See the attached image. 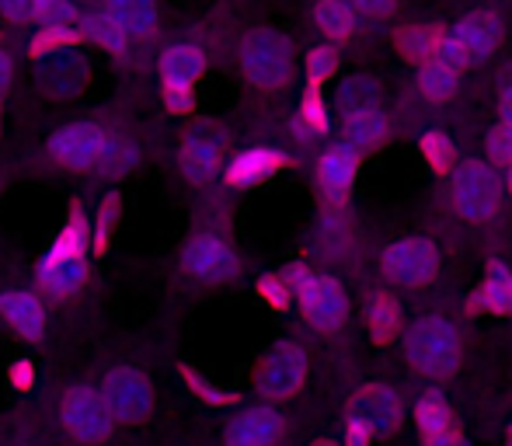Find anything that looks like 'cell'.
<instances>
[{"mask_svg": "<svg viewBox=\"0 0 512 446\" xmlns=\"http://www.w3.org/2000/svg\"><path fill=\"white\" fill-rule=\"evenodd\" d=\"M237 63L255 91H279L293 77V46L276 28H251L237 46Z\"/></svg>", "mask_w": 512, "mask_h": 446, "instance_id": "obj_3", "label": "cell"}, {"mask_svg": "<svg viewBox=\"0 0 512 446\" xmlns=\"http://www.w3.org/2000/svg\"><path fill=\"white\" fill-rule=\"evenodd\" d=\"M283 279L290 283L293 300L300 304V314L314 332L321 335H338L345 325H349V293L338 283L335 276H321L304 262H293L290 269L283 272Z\"/></svg>", "mask_w": 512, "mask_h": 446, "instance_id": "obj_2", "label": "cell"}, {"mask_svg": "<svg viewBox=\"0 0 512 446\" xmlns=\"http://www.w3.org/2000/svg\"><path fill=\"white\" fill-rule=\"evenodd\" d=\"M0 11L11 21H35L39 14V0H0Z\"/></svg>", "mask_w": 512, "mask_h": 446, "instance_id": "obj_39", "label": "cell"}, {"mask_svg": "<svg viewBox=\"0 0 512 446\" xmlns=\"http://www.w3.org/2000/svg\"><path fill=\"white\" fill-rule=\"evenodd\" d=\"M182 269L199 283H230L241 272V258L223 237L216 234H196L182 248Z\"/></svg>", "mask_w": 512, "mask_h": 446, "instance_id": "obj_10", "label": "cell"}, {"mask_svg": "<svg viewBox=\"0 0 512 446\" xmlns=\"http://www.w3.org/2000/svg\"><path fill=\"white\" fill-rule=\"evenodd\" d=\"M439 265H443V258H439L436 241H429V237H398L380 251V272L405 290L429 286L439 276Z\"/></svg>", "mask_w": 512, "mask_h": 446, "instance_id": "obj_6", "label": "cell"}, {"mask_svg": "<svg viewBox=\"0 0 512 446\" xmlns=\"http://www.w3.org/2000/svg\"><path fill=\"white\" fill-rule=\"evenodd\" d=\"M105 11L129 32V39H150L157 28V0H105Z\"/></svg>", "mask_w": 512, "mask_h": 446, "instance_id": "obj_28", "label": "cell"}, {"mask_svg": "<svg viewBox=\"0 0 512 446\" xmlns=\"http://www.w3.org/2000/svg\"><path fill=\"white\" fill-rule=\"evenodd\" d=\"M223 154H227V133L213 122H199L182 136V150H178V164L182 175L196 185H206L216 178V171H223Z\"/></svg>", "mask_w": 512, "mask_h": 446, "instance_id": "obj_9", "label": "cell"}, {"mask_svg": "<svg viewBox=\"0 0 512 446\" xmlns=\"http://www.w3.org/2000/svg\"><path fill=\"white\" fill-rule=\"evenodd\" d=\"M314 446H338V443H331V440H317Z\"/></svg>", "mask_w": 512, "mask_h": 446, "instance_id": "obj_47", "label": "cell"}, {"mask_svg": "<svg viewBox=\"0 0 512 446\" xmlns=\"http://www.w3.org/2000/svg\"><path fill=\"white\" fill-rule=\"evenodd\" d=\"M11 74H14V63H11V56L0 49V98L7 95V84H11Z\"/></svg>", "mask_w": 512, "mask_h": 446, "instance_id": "obj_44", "label": "cell"}, {"mask_svg": "<svg viewBox=\"0 0 512 446\" xmlns=\"http://www.w3.org/2000/svg\"><path fill=\"white\" fill-rule=\"evenodd\" d=\"M0 314H4L7 325L21 338H28V342H39V338L46 335V307H42V300L35 297V293L7 290L4 297H0Z\"/></svg>", "mask_w": 512, "mask_h": 446, "instance_id": "obj_23", "label": "cell"}, {"mask_svg": "<svg viewBox=\"0 0 512 446\" xmlns=\"http://www.w3.org/2000/svg\"><path fill=\"white\" fill-rule=\"evenodd\" d=\"M91 248V227L84 220L81 210H74L63 223L60 237L53 241V248L46 251V258H84V251Z\"/></svg>", "mask_w": 512, "mask_h": 446, "instance_id": "obj_32", "label": "cell"}, {"mask_svg": "<svg viewBox=\"0 0 512 446\" xmlns=\"http://www.w3.org/2000/svg\"><path fill=\"white\" fill-rule=\"evenodd\" d=\"M283 168H293V157L279 147H248L241 154H234L223 168V178L234 189H251V185H262L265 178L279 175Z\"/></svg>", "mask_w": 512, "mask_h": 446, "instance_id": "obj_16", "label": "cell"}, {"mask_svg": "<svg viewBox=\"0 0 512 446\" xmlns=\"http://www.w3.org/2000/svg\"><path fill=\"white\" fill-rule=\"evenodd\" d=\"M35 77H39L46 95L70 98V95H77V91H84V84H88V77H91V67L70 42H63V46L42 49L39 60H35Z\"/></svg>", "mask_w": 512, "mask_h": 446, "instance_id": "obj_11", "label": "cell"}, {"mask_svg": "<svg viewBox=\"0 0 512 446\" xmlns=\"http://www.w3.org/2000/svg\"><path fill=\"white\" fill-rule=\"evenodd\" d=\"M60 419H63V429L70 433V440H77V443H102L112 436L115 422H119L105 394L88 384L70 387V391L63 394Z\"/></svg>", "mask_w": 512, "mask_h": 446, "instance_id": "obj_7", "label": "cell"}, {"mask_svg": "<svg viewBox=\"0 0 512 446\" xmlns=\"http://www.w3.org/2000/svg\"><path fill=\"white\" fill-rule=\"evenodd\" d=\"M304 74H307V88H321V84H328L331 77L338 74L335 46H314L310 49L307 63H304Z\"/></svg>", "mask_w": 512, "mask_h": 446, "instance_id": "obj_33", "label": "cell"}, {"mask_svg": "<svg viewBox=\"0 0 512 446\" xmlns=\"http://www.w3.org/2000/svg\"><path fill=\"white\" fill-rule=\"evenodd\" d=\"M108 143V129H102L98 122H67L49 136V157H53L60 168L70 171H98Z\"/></svg>", "mask_w": 512, "mask_h": 446, "instance_id": "obj_8", "label": "cell"}, {"mask_svg": "<svg viewBox=\"0 0 512 446\" xmlns=\"http://www.w3.org/2000/svg\"><path fill=\"white\" fill-rule=\"evenodd\" d=\"M206 74V53L192 42L168 46L161 56V81L164 91H192L196 81Z\"/></svg>", "mask_w": 512, "mask_h": 446, "instance_id": "obj_21", "label": "cell"}, {"mask_svg": "<svg viewBox=\"0 0 512 446\" xmlns=\"http://www.w3.org/2000/svg\"><path fill=\"white\" fill-rule=\"evenodd\" d=\"M415 426L422 446H460V433L453 426V412L439 391H425L415 401Z\"/></svg>", "mask_w": 512, "mask_h": 446, "instance_id": "obj_19", "label": "cell"}, {"mask_svg": "<svg viewBox=\"0 0 512 446\" xmlns=\"http://www.w3.org/2000/svg\"><path fill=\"white\" fill-rule=\"evenodd\" d=\"M453 42L467 53L471 63H481L499 49L502 42V18L495 11H471L450 28Z\"/></svg>", "mask_w": 512, "mask_h": 446, "instance_id": "obj_17", "label": "cell"}, {"mask_svg": "<svg viewBox=\"0 0 512 446\" xmlns=\"http://www.w3.org/2000/svg\"><path fill=\"white\" fill-rule=\"evenodd\" d=\"M352 7H356V14H363V18H387V14L398 7V0H349Z\"/></svg>", "mask_w": 512, "mask_h": 446, "instance_id": "obj_40", "label": "cell"}, {"mask_svg": "<svg viewBox=\"0 0 512 446\" xmlns=\"http://www.w3.org/2000/svg\"><path fill=\"white\" fill-rule=\"evenodd\" d=\"M136 164V150L129 140H122V136L108 133V143H105V154H102V164H98V171H105V175H122V171H129Z\"/></svg>", "mask_w": 512, "mask_h": 446, "instance_id": "obj_35", "label": "cell"}, {"mask_svg": "<svg viewBox=\"0 0 512 446\" xmlns=\"http://www.w3.org/2000/svg\"><path fill=\"white\" fill-rule=\"evenodd\" d=\"M453 210L460 213L467 223H488L502 213V199H506V182L499 178V171L485 161H460V168L453 171Z\"/></svg>", "mask_w": 512, "mask_h": 446, "instance_id": "obj_4", "label": "cell"}, {"mask_svg": "<svg viewBox=\"0 0 512 446\" xmlns=\"http://www.w3.org/2000/svg\"><path fill=\"white\" fill-rule=\"evenodd\" d=\"M363 318H366V332H370L373 345H391L398 342L401 332V304L391 290H373L363 297Z\"/></svg>", "mask_w": 512, "mask_h": 446, "instance_id": "obj_22", "label": "cell"}, {"mask_svg": "<svg viewBox=\"0 0 512 446\" xmlns=\"http://www.w3.org/2000/svg\"><path fill=\"white\" fill-rule=\"evenodd\" d=\"M418 154L429 164L432 175H439V178L453 175V171L460 168L457 147H453L450 133H443V129H425V133L418 136Z\"/></svg>", "mask_w": 512, "mask_h": 446, "instance_id": "obj_29", "label": "cell"}, {"mask_svg": "<svg viewBox=\"0 0 512 446\" xmlns=\"http://www.w3.org/2000/svg\"><path fill=\"white\" fill-rule=\"evenodd\" d=\"M349 419L363 422L373 436H391L405 422V401L387 384H363L349 398Z\"/></svg>", "mask_w": 512, "mask_h": 446, "instance_id": "obj_12", "label": "cell"}, {"mask_svg": "<svg viewBox=\"0 0 512 446\" xmlns=\"http://www.w3.org/2000/svg\"><path fill=\"white\" fill-rule=\"evenodd\" d=\"M405 356L411 370L422 377L443 380L453 377L464 363V335L443 314H425L405 328Z\"/></svg>", "mask_w": 512, "mask_h": 446, "instance_id": "obj_1", "label": "cell"}, {"mask_svg": "<svg viewBox=\"0 0 512 446\" xmlns=\"http://www.w3.org/2000/svg\"><path fill=\"white\" fill-rule=\"evenodd\" d=\"M81 32L88 35L91 42H95V46H102L105 53H115V56H122L129 49V32L126 28L119 25V21L112 18V14L105 11H95V14H88V18L81 21Z\"/></svg>", "mask_w": 512, "mask_h": 446, "instance_id": "obj_30", "label": "cell"}, {"mask_svg": "<svg viewBox=\"0 0 512 446\" xmlns=\"http://www.w3.org/2000/svg\"><path fill=\"white\" fill-rule=\"evenodd\" d=\"M185 380H189L192 391H196L203 401H209V405H230V401H234V391H227V387L209 384V380H203V377H199V373L185 370Z\"/></svg>", "mask_w": 512, "mask_h": 446, "instance_id": "obj_38", "label": "cell"}, {"mask_svg": "<svg viewBox=\"0 0 512 446\" xmlns=\"http://www.w3.org/2000/svg\"><path fill=\"white\" fill-rule=\"evenodd\" d=\"M255 290H258V300H262L265 307H272V311H286V307L293 304V290L283 276H262Z\"/></svg>", "mask_w": 512, "mask_h": 446, "instance_id": "obj_36", "label": "cell"}, {"mask_svg": "<svg viewBox=\"0 0 512 446\" xmlns=\"http://www.w3.org/2000/svg\"><path fill=\"white\" fill-rule=\"evenodd\" d=\"M342 136L349 147H356L359 154H370V150L384 147L387 136H391V119L384 109H370L342 119Z\"/></svg>", "mask_w": 512, "mask_h": 446, "instance_id": "obj_25", "label": "cell"}, {"mask_svg": "<svg viewBox=\"0 0 512 446\" xmlns=\"http://www.w3.org/2000/svg\"><path fill=\"white\" fill-rule=\"evenodd\" d=\"M467 314H495V318H509L512 314V269L502 258H492L485 269L478 290L467 297Z\"/></svg>", "mask_w": 512, "mask_h": 446, "instance_id": "obj_18", "label": "cell"}, {"mask_svg": "<svg viewBox=\"0 0 512 446\" xmlns=\"http://www.w3.org/2000/svg\"><path fill=\"white\" fill-rule=\"evenodd\" d=\"M488 161L499 164V168H509V161H512V122L499 119L492 129H488Z\"/></svg>", "mask_w": 512, "mask_h": 446, "instance_id": "obj_37", "label": "cell"}, {"mask_svg": "<svg viewBox=\"0 0 512 446\" xmlns=\"http://www.w3.org/2000/svg\"><path fill=\"white\" fill-rule=\"evenodd\" d=\"M88 283V262L84 258H42L39 286L49 297H74Z\"/></svg>", "mask_w": 512, "mask_h": 446, "instance_id": "obj_24", "label": "cell"}, {"mask_svg": "<svg viewBox=\"0 0 512 446\" xmlns=\"http://www.w3.org/2000/svg\"><path fill=\"white\" fill-rule=\"evenodd\" d=\"M164 102L175 112H189L192 109V91H164Z\"/></svg>", "mask_w": 512, "mask_h": 446, "instance_id": "obj_42", "label": "cell"}, {"mask_svg": "<svg viewBox=\"0 0 512 446\" xmlns=\"http://www.w3.org/2000/svg\"><path fill=\"white\" fill-rule=\"evenodd\" d=\"M502 182H506V196H512V161H509L506 175H502Z\"/></svg>", "mask_w": 512, "mask_h": 446, "instance_id": "obj_46", "label": "cell"}, {"mask_svg": "<svg viewBox=\"0 0 512 446\" xmlns=\"http://www.w3.org/2000/svg\"><path fill=\"white\" fill-rule=\"evenodd\" d=\"M286 436V419L272 405L244 408L230 419L223 440L227 446H279Z\"/></svg>", "mask_w": 512, "mask_h": 446, "instance_id": "obj_15", "label": "cell"}, {"mask_svg": "<svg viewBox=\"0 0 512 446\" xmlns=\"http://www.w3.org/2000/svg\"><path fill=\"white\" fill-rule=\"evenodd\" d=\"M300 122H304L314 136H324L331 129V112H328V102H324L321 88L304 91V98H300Z\"/></svg>", "mask_w": 512, "mask_h": 446, "instance_id": "obj_34", "label": "cell"}, {"mask_svg": "<svg viewBox=\"0 0 512 446\" xmlns=\"http://www.w3.org/2000/svg\"><path fill=\"white\" fill-rule=\"evenodd\" d=\"M359 150L349 147V143H331L328 150L317 161V192L321 199L331 206V210H342L352 196V185H356L359 175Z\"/></svg>", "mask_w": 512, "mask_h": 446, "instance_id": "obj_13", "label": "cell"}, {"mask_svg": "<svg viewBox=\"0 0 512 446\" xmlns=\"http://www.w3.org/2000/svg\"><path fill=\"white\" fill-rule=\"evenodd\" d=\"M499 112H502V119L512 122V77H506L499 88Z\"/></svg>", "mask_w": 512, "mask_h": 446, "instance_id": "obj_43", "label": "cell"}, {"mask_svg": "<svg viewBox=\"0 0 512 446\" xmlns=\"http://www.w3.org/2000/svg\"><path fill=\"white\" fill-rule=\"evenodd\" d=\"M506 446H512V426H509V433H506Z\"/></svg>", "mask_w": 512, "mask_h": 446, "instance_id": "obj_48", "label": "cell"}, {"mask_svg": "<svg viewBox=\"0 0 512 446\" xmlns=\"http://www.w3.org/2000/svg\"><path fill=\"white\" fill-rule=\"evenodd\" d=\"M314 25L324 32L328 42H349L356 35L359 14L349 0H317L314 4Z\"/></svg>", "mask_w": 512, "mask_h": 446, "instance_id": "obj_27", "label": "cell"}, {"mask_svg": "<svg viewBox=\"0 0 512 446\" xmlns=\"http://www.w3.org/2000/svg\"><path fill=\"white\" fill-rule=\"evenodd\" d=\"M460 91V70L446 67V63H429V67L418 70V95L425 102H450L453 95Z\"/></svg>", "mask_w": 512, "mask_h": 446, "instance_id": "obj_31", "label": "cell"}, {"mask_svg": "<svg viewBox=\"0 0 512 446\" xmlns=\"http://www.w3.org/2000/svg\"><path fill=\"white\" fill-rule=\"evenodd\" d=\"M11 384H14V387H28V384H32V366H28L25 359H21V363H14Z\"/></svg>", "mask_w": 512, "mask_h": 446, "instance_id": "obj_45", "label": "cell"}, {"mask_svg": "<svg viewBox=\"0 0 512 446\" xmlns=\"http://www.w3.org/2000/svg\"><path fill=\"white\" fill-rule=\"evenodd\" d=\"M307 349L300 342H276L269 352L262 356L255 370V391L262 394L269 405L279 401H290L300 394V387L307 384Z\"/></svg>", "mask_w": 512, "mask_h": 446, "instance_id": "obj_5", "label": "cell"}, {"mask_svg": "<svg viewBox=\"0 0 512 446\" xmlns=\"http://www.w3.org/2000/svg\"><path fill=\"white\" fill-rule=\"evenodd\" d=\"M446 39H450V28L446 25H401L398 35H394V49H398V56L411 67H429V63L439 60V53H443Z\"/></svg>", "mask_w": 512, "mask_h": 446, "instance_id": "obj_20", "label": "cell"}, {"mask_svg": "<svg viewBox=\"0 0 512 446\" xmlns=\"http://www.w3.org/2000/svg\"><path fill=\"white\" fill-rule=\"evenodd\" d=\"M335 109L342 119L370 112V109H384V91H380V84L373 81V77L349 74V77H342V84H338V91H335Z\"/></svg>", "mask_w": 512, "mask_h": 446, "instance_id": "obj_26", "label": "cell"}, {"mask_svg": "<svg viewBox=\"0 0 512 446\" xmlns=\"http://www.w3.org/2000/svg\"><path fill=\"white\" fill-rule=\"evenodd\" d=\"M102 394L112 405L115 419L119 422H143L154 412V391H150V380L143 377L133 366H119L105 377Z\"/></svg>", "mask_w": 512, "mask_h": 446, "instance_id": "obj_14", "label": "cell"}, {"mask_svg": "<svg viewBox=\"0 0 512 446\" xmlns=\"http://www.w3.org/2000/svg\"><path fill=\"white\" fill-rule=\"evenodd\" d=\"M373 440H377V436H373L363 422H356V419L345 422V443L342 446H373Z\"/></svg>", "mask_w": 512, "mask_h": 446, "instance_id": "obj_41", "label": "cell"}]
</instances>
